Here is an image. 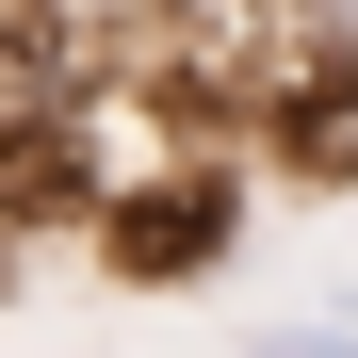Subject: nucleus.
I'll list each match as a JSON object with an SVG mask.
<instances>
[{
    "label": "nucleus",
    "mask_w": 358,
    "mask_h": 358,
    "mask_svg": "<svg viewBox=\"0 0 358 358\" xmlns=\"http://www.w3.org/2000/svg\"><path fill=\"white\" fill-rule=\"evenodd\" d=\"M228 228H245V196H228L212 163H179V179H114V196H98L114 277H196V261H228Z\"/></svg>",
    "instance_id": "obj_1"
},
{
    "label": "nucleus",
    "mask_w": 358,
    "mask_h": 358,
    "mask_svg": "<svg viewBox=\"0 0 358 358\" xmlns=\"http://www.w3.org/2000/svg\"><path fill=\"white\" fill-rule=\"evenodd\" d=\"M98 17H131V33H163V49H245V66H277V49L342 33L358 0H98Z\"/></svg>",
    "instance_id": "obj_2"
},
{
    "label": "nucleus",
    "mask_w": 358,
    "mask_h": 358,
    "mask_svg": "<svg viewBox=\"0 0 358 358\" xmlns=\"http://www.w3.org/2000/svg\"><path fill=\"white\" fill-rule=\"evenodd\" d=\"M261 358H358V326H277Z\"/></svg>",
    "instance_id": "obj_3"
}]
</instances>
